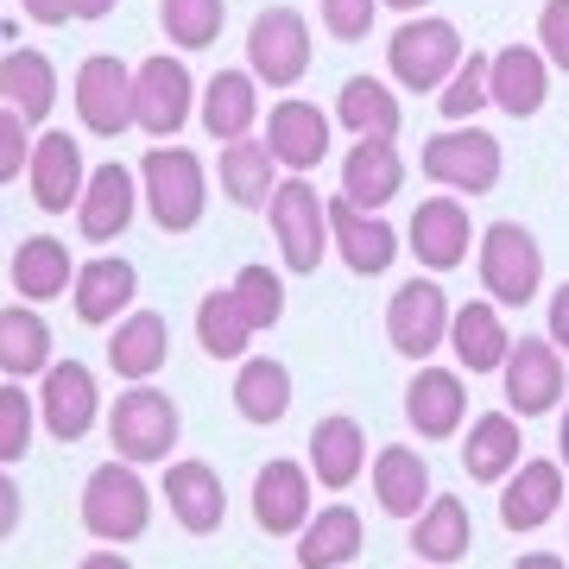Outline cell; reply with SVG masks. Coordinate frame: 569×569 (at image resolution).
I'll use <instances>...</instances> for the list:
<instances>
[{
  "mask_svg": "<svg viewBox=\"0 0 569 569\" xmlns=\"http://www.w3.org/2000/svg\"><path fill=\"white\" fill-rule=\"evenodd\" d=\"M140 190H146L152 228H164V234H190V228L203 222V209H209L203 159H197L190 146H171V140H159L140 159Z\"/></svg>",
  "mask_w": 569,
  "mask_h": 569,
  "instance_id": "1",
  "label": "cell"
},
{
  "mask_svg": "<svg viewBox=\"0 0 569 569\" xmlns=\"http://www.w3.org/2000/svg\"><path fill=\"white\" fill-rule=\"evenodd\" d=\"M82 526L89 538H102V545H133L146 538L152 526V488L140 481V468L133 462H102L89 468V481H82Z\"/></svg>",
  "mask_w": 569,
  "mask_h": 569,
  "instance_id": "2",
  "label": "cell"
},
{
  "mask_svg": "<svg viewBox=\"0 0 569 569\" xmlns=\"http://www.w3.org/2000/svg\"><path fill=\"white\" fill-rule=\"evenodd\" d=\"M462 58H468L462 32L449 20H430V13H411V20L387 39V70H392L399 89H411V96H437V89L456 77Z\"/></svg>",
  "mask_w": 569,
  "mask_h": 569,
  "instance_id": "3",
  "label": "cell"
},
{
  "mask_svg": "<svg viewBox=\"0 0 569 569\" xmlns=\"http://www.w3.org/2000/svg\"><path fill=\"white\" fill-rule=\"evenodd\" d=\"M108 443H114V456L133 462V468L164 462V456L178 449V399L159 392L152 380H133V387L108 406Z\"/></svg>",
  "mask_w": 569,
  "mask_h": 569,
  "instance_id": "4",
  "label": "cell"
},
{
  "mask_svg": "<svg viewBox=\"0 0 569 569\" xmlns=\"http://www.w3.org/2000/svg\"><path fill=\"white\" fill-rule=\"evenodd\" d=\"M475 266H481V291H488L500 310L531 305L538 284H545V247H538V234H531L526 222H493L488 234H481Z\"/></svg>",
  "mask_w": 569,
  "mask_h": 569,
  "instance_id": "5",
  "label": "cell"
},
{
  "mask_svg": "<svg viewBox=\"0 0 569 569\" xmlns=\"http://www.w3.org/2000/svg\"><path fill=\"white\" fill-rule=\"evenodd\" d=\"M266 222H272V241H279L284 266L310 279L329 253V197H317L310 178H284L266 203Z\"/></svg>",
  "mask_w": 569,
  "mask_h": 569,
  "instance_id": "6",
  "label": "cell"
},
{
  "mask_svg": "<svg viewBox=\"0 0 569 569\" xmlns=\"http://www.w3.org/2000/svg\"><path fill=\"white\" fill-rule=\"evenodd\" d=\"M425 178L437 190H456V197H488L507 159H500V140L481 133V127H443V133H430L425 140Z\"/></svg>",
  "mask_w": 569,
  "mask_h": 569,
  "instance_id": "7",
  "label": "cell"
},
{
  "mask_svg": "<svg viewBox=\"0 0 569 569\" xmlns=\"http://www.w3.org/2000/svg\"><path fill=\"white\" fill-rule=\"evenodd\" d=\"M247 70L260 77V89H298L310 77V20L298 7H266L247 26Z\"/></svg>",
  "mask_w": 569,
  "mask_h": 569,
  "instance_id": "8",
  "label": "cell"
},
{
  "mask_svg": "<svg viewBox=\"0 0 569 569\" xmlns=\"http://www.w3.org/2000/svg\"><path fill=\"white\" fill-rule=\"evenodd\" d=\"M190 108H203V89L190 82V63L178 51H152V58L133 70V114H140V133L152 140H171Z\"/></svg>",
  "mask_w": 569,
  "mask_h": 569,
  "instance_id": "9",
  "label": "cell"
},
{
  "mask_svg": "<svg viewBox=\"0 0 569 569\" xmlns=\"http://www.w3.org/2000/svg\"><path fill=\"white\" fill-rule=\"evenodd\" d=\"M70 108H77V121L89 127L96 140H121L127 127H140V114H133V63L108 58V51L82 58Z\"/></svg>",
  "mask_w": 569,
  "mask_h": 569,
  "instance_id": "10",
  "label": "cell"
},
{
  "mask_svg": "<svg viewBox=\"0 0 569 569\" xmlns=\"http://www.w3.org/2000/svg\"><path fill=\"white\" fill-rule=\"evenodd\" d=\"M500 387H507V411L512 418H545L550 406H563L569 373H563V348L550 336H512V355L500 367Z\"/></svg>",
  "mask_w": 569,
  "mask_h": 569,
  "instance_id": "11",
  "label": "cell"
},
{
  "mask_svg": "<svg viewBox=\"0 0 569 569\" xmlns=\"http://www.w3.org/2000/svg\"><path fill=\"white\" fill-rule=\"evenodd\" d=\"M449 317H456V310H449L437 272L406 279L399 291H392V305H387V342H392V355H406V361H430V355L443 348V336H449Z\"/></svg>",
  "mask_w": 569,
  "mask_h": 569,
  "instance_id": "12",
  "label": "cell"
},
{
  "mask_svg": "<svg viewBox=\"0 0 569 569\" xmlns=\"http://www.w3.org/2000/svg\"><path fill=\"white\" fill-rule=\"evenodd\" d=\"M102 418V387L82 361H51L39 380V425L58 443H82Z\"/></svg>",
  "mask_w": 569,
  "mask_h": 569,
  "instance_id": "13",
  "label": "cell"
},
{
  "mask_svg": "<svg viewBox=\"0 0 569 569\" xmlns=\"http://www.w3.org/2000/svg\"><path fill=\"white\" fill-rule=\"evenodd\" d=\"M406 253L425 272H456V266L475 253V222H468V203L456 197H430V203L411 209V228H406Z\"/></svg>",
  "mask_w": 569,
  "mask_h": 569,
  "instance_id": "14",
  "label": "cell"
},
{
  "mask_svg": "<svg viewBox=\"0 0 569 569\" xmlns=\"http://www.w3.org/2000/svg\"><path fill=\"white\" fill-rule=\"evenodd\" d=\"M310 468H298L291 456H272V462H260V475H253V526L266 531V538H298V531L310 526Z\"/></svg>",
  "mask_w": 569,
  "mask_h": 569,
  "instance_id": "15",
  "label": "cell"
},
{
  "mask_svg": "<svg viewBox=\"0 0 569 569\" xmlns=\"http://www.w3.org/2000/svg\"><path fill=\"white\" fill-rule=\"evenodd\" d=\"M133 209H140V183H133V171H127L121 159H108V164H96V171H89V183H82L77 234L89 247L121 241L127 228H133Z\"/></svg>",
  "mask_w": 569,
  "mask_h": 569,
  "instance_id": "16",
  "label": "cell"
},
{
  "mask_svg": "<svg viewBox=\"0 0 569 569\" xmlns=\"http://www.w3.org/2000/svg\"><path fill=\"white\" fill-rule=\"evenodd\" d=\"M329 241L342 247V266L355 279H380L399 260V234L380 209H361L348 197H329Z\"/></svg>",
  "mask_w": 569,
  "mask_h": 569,
  "instance_id": "17",
  "label": "cell"
},
{
  "mask_svg": "<svg viewBox=\"0 0 569 569\" xmlns=\"http://www.w3.org/2000/svg\"><path fill=\"white\" fill-rule=\"evenodd\" d=\"M164 507H171V519H178L190 538H209V531H222L228 519V488L222 475L203 462V456H178V462L164 468Z\"/></svg>",
  "mask_w": 569,
  "mask_h": 569,
  "instance_id": "18",
  "label": "cell"
},
{
  "mask_svg": "<svg viewBox=\"0 0 569 569\" xmlns=\"http://www.w3.org/2000/svg\"><path fill=\"white\" fill-rule=\"evenodd\" d=\"M329 127H336V114H323L317 102H272V114H266V146L284 164V178H310L329 159Z\"/></svg>",
  "mask_w": 569,
  "mask_h": 569,
  "instance_id": "19",
  "label": "cell"
},
{
  "mask_svg": "<svg viewBox=\"0 0 569 569\" xmlns=\"http://www.w3.org/2000/svg\"><path fill=\"white\" fill-rule=\"evenodd\" d=\"M406 425L418 430L425 443H449V437L468 425L462 373H449V367H418L411 387H406Z\"/></svg>",
  "mask_w": 569,
  "mask_h": 569,
  "instance_id": "20",
  "label": "cell"
},
{
  "mask_svg": "<svg viewBox=\"0 0 569 569\" xmlns=\"http://www.w3.org/2000/svg\"><path fill=\"white\" fill-rule=\"evenodd\" d=\"M305 456H310L317 488H329V493H348V488L367 475V468H373V456H367V430H361V418H348V411H336V418H317Z\"/></svg>",
  "mask_w": 569,
  "mask_h": 569,
  "instance_id": "21",
  "label": "cell"
},
{
  "mask_svg": "<svg viewBox=\"0 0 569 569\" xmlns=\"http://www.w3.org/2000/svg\"><path fill=\"white\" fill-rule=\"evenodd\" d=\"M133 298H140V272H133V260L102 253V260L77 266V284H70V310H77V323H89V329L121 323Z\"/></svg>",
  "mask_w": 569,
  "mask_h": 569,
  "instance_id": "22",
  "label": "cell"
},
{
  "mask_svg": "<svg viewBox=\"0 0 569 569\" xmlns=\"http://www.w3.org/2000/svg\"><path fill=\"white\" fill-rule=\"evenodd\" d=\"M26 183H32V203H39L44 216L77 209V203H82V183H89L77 140H70V133H39V146H32V164H26Z\"/></svg>",
  "mask_w": 569,
  "mask_h": 569,
  "instance_id": "23",
  "label": "cell"
},
{
  "mask_svg": "<svg viewBox=\"0 0 569 569\" xmlns=\"http://www.w3.org/2000/svg\"><path fill=\"white\" fill-rule=\"evenodd\" d=\"M557 507H569L563 500V462H519L500 481V526L507 531H538Z\"/></svg>",
  "mask_w": 569,
  "mask_h": 569,
  "instance_id": "24",
  "label": "cell"
},
{
  "mask_svg": "<svg viewBox=\"0 0 569 569\" xmlns=\"http://www.w3.org/2000/svg\"><path fill=\"white\" fill-rule=\"evenodd\" d=\"M550 102V58L538 44H500L493 51V108L512 121H531Z\"/></svg>",
  "mask_w": 569,
  "mask_h": 569,
  "instance_id": "25",
  "label": "cell"
},
{
  "mask_svg": "<svg viewBox=\"0 0 569 569\" xmlns=\"http://www.w3.org/2000/svg\"><path fill=\"white\" fill-rule=\"evenodd\" d=\"M279 171H284V164L272 159L266 133L228 140L222 152H216V178H222V190H228V203H234V209H266V203H272V190L284 183Z\"/></svg>",
  "mask_w": 569,
  "mask_h": 569,
  "instance_id": "26",
  "label": "cell"
},
{
  "mask_svg": "<svg viewBox=\"0 0 569 569\" xmlns=\"http://www.w3.org/2000/svg\"><path fill=\"white\" fill-rule=\"evenodd\" d=\"M209 140H247L260 127V77L253 70H216L203 82V108H197Z\"/></svg>",
  "mask_w": 569,
  "mask_h": 569,
  "instance_id": "27",
  "label": "cell"
},
{
  "mask_svg": "<svg viewBox=\"0 0 569 569\" xmlns=\"http://www.w3.org/2000/svg\"><path fill=\"white\" fill-rule=\"evenodd\" d=\"M399 183H406V159H399V140L387 133H373V140H355L342 152V197L361 209H380L399 197Z\"/></svg>",
  "mask_w": 569,
  "mask_h": 569,
  "instance_id": "28",
  "label": "cell"
},
{
  "mask_svg": "<svg viewBox=\"0 0 569 569\" xmlns=\"http://www.w3.org/2000/svg\"><path fill=\"white\" fill-rule=\"evenodd\" d=\"M468 545H475V519H468V507L456 500V493H430V507L411 519V557L430 569H449L462 563Z\"/></svg>",
  "mask_w": 569,
  "mask_h": 569,
  "instance_id": "29",
  "label": "cell"
},
{
  "mask_svg": "<svg viewBox=\"0 0 569 569\" xmlns=\"http://www.w3.org/2000/svg\"><path fill=\"white\" fill-rule=\"evenodd\" d=\"M367 475H373V500L387 507V519H418L430 507V462L411 443H387Z\"/></svg>",
  "mask_w": 569,
  "mask_h": 569,
  "instance_id": "30",
  "label": "cell"
},
{
  "mask_svg": "<svg viewBox=\"0 0 569 569\" xmlns=\"http://www.w3.org/2000/svg\"><path fill=\"white\" fill-rule=\"evenodd\" d=\"M449 348H456L462 373H493V367H507L512 336H507V323H500V305H493V298L456 305V317H449Z\"/></svg>",
  "mask_w": 569,
  "mask_h": 569,
  "instance_id": "31",
  "label": "cell"
},
{
  "mask_svg": "<svg viewBox=\"0 0 569 569\" xmlns=\"http://www.w3.org/2000/svg\"><path fill=\"white\" fill-rule=\"evenodd\" d=\"M519 456H526V437H519L512 411H488V418H475L462 430V468H468V481H481V488L507 481L519 468Z\"/></svg>",
  "mask_w": 569,
  "mask_h": 569,
  "instance_id": "32",
  "label": "cell"
},
{
  "mask_svg": "<svg viewBox=\"0 0 569 569\" xmlns=\"http://www.w3.org/2000/svg\"><path fill=\"white\" fill-rule=\"evenodd\" d=\"M7 279H13V291H20L26 305H51V298H63L77 284V260H70V247L58 234H32V241H20Z\"/></svg>",
  "mask_w": 569,
  "mask_h": 569,
  "instance_id": "33",
  "label": "cell"
},
{
  "mask_svg": "<svg viewBox=\"0 0 569 569\" xmlns=\"http://www.w3.org/2000/svg\"><path fill=\"white\" fill-rule=\"evenodd\" d=\"M164 355H171V329H164L159 310H127L121 323H114V336H108V367L121 373L127 387L152 380L164 367Z\"/></svg>",
  "mask_w": 569,
  "mask_h": 569,
  "instance_id": "34",
  "label": "cell"
},
{
  "mask_svg": "<svg viewBox=\"0 0 569 569\" xmlns=\"http://www.w3.org/2000/svg\"><path fill=\"white\" fill-rule=\"evenodd\" d=\"M367 545V526L355 507H317L310 526L298 531V569H342Z\"/></svg>",
  "mask_w": 569,
  "mask_h": 569,
  "instance_id": "35",
  "label": "cell"
},
{
  "mask_svg": "<svg viewBox=\"0 0 569 569\" xmlns=\"http://www.w3.org/2000/svg\"><path fill=\"white\" fill-rule=\"evenodd\" d=\"M0 102L20 108L32 127H44V114L58 108V63L44 51H7L0 58Z\"/></svg>",
  "mask_w": 569,
  "mask_h": 569,
  "instance_id": "36",
  "label": "cell"
},
{
  "mask_svg": "<svg viewBox=\"0 0 569 569\" xmlns=\"http://www.w3.org/2000/svg\"><path fill=\"white\" fill-rule=\"evenodd\" d=\"M234 411H241L247 425H279L284 411H291V367L279 361V355H253V361H241V373H234Z\"/></svg>",
  "mask_w": 569,
  "mask_h": 569,
  "instance_id": "37",
  "label": "cell"
},
{
  "mask_svg": "<svg viewBox=\"0 0 569 569\" xmlns=\"http://www.w3.org/2000/svg\"><path fill=\"white\" fill-rule=\"evenodd\" d=\"M44 367H51V323L32 305H7L0 310V373L32 380Z\"/></svg>",
  "mask_w": 569,
  "mask_h": 569,
  "instance_id": "38",
  "label": "cell"
},
{
  "mask_svg": "<svg viewBox=\"0 0 569 569\" xmlns=\"http://www.w3.org/2000/svg\"><path fill=\"white\" fill-rule=\"evenodd\" d=\"M336 121H342V133H355V140H373V133H387V140H399V102H392V82L380 77H348L342 96H336Z\"/></svg>",
  "mask_w": 569,
  "mask_h": 569,
  "instance_id": "39",
  "label": "cell"
},
{
  "mask_svg": "<svg viewBox=\"0 0 569 569\" xmlns=\"http://www.w3.org/2000/svg\"><path fill=\"white\" fill-rule=\"evenodd\" d=\"M197 342H203V355H216V361H241L247 342H253V323L241 317V305H234V291H203V305H197Z\"/></svg>",
  "mask_w": 569,
  "mask_h": 569,
  "instance_id": "40",
  "label": "cell"
},
{
  "mask_svg": "<svg viewBox=\"0 0 569 569\" xmlns=\"http://www.w3.org/2000/svg\"><path fill=\"white\" fill-rule=\"evenodd\" d=\"M159 26L171 51H209L228 26V0H159Z\"/></svg>",
  "mask_w": 569,
  "mask_h": 569,
  "instance_id": "41",
  "label": "cell"
},
{
  "mask_svg": "<svg viewBox=\"0 0 569 569\" xmlns=\"http://www.w3.org/2000/svg\"><path fill=\"white\" fill-rule=\"evenodd\" d=\"M481 108H493V58H481V51H468L462 63H456V77L437 89V114L456 127H468Z\"/></svg>",
  "mask_w": 569,
  "mask_h": 569,
  "instance_id": "42",
  "label": "cell"
},
{
  "mask_svg": "<svg viewBox=\"0 0 569 569\" xmlns=\"http://www.w3.org/2000/svg\"><path fill=\"white\" fill-rule=\"evenodd\" d=\"M228 291H234L241 317L253 323V336H260V329H279V323H284V279L272 272V266H241Z\"/></svg>",
  "mask_w": 569,
  "mask_h": 569,
  "instance_id": "43",
  "label": "cell"
},
{
  "mask_svg": "<svg viewBox=\"0 0 569 569\" xmlns=\"http://www.w3.org/2000/svg\"><path fill=\"white\" fill-rule=\"evenodd\" d=\"M32 430H39V406L20 392V380L0 387V468H13L32 449Z\"/></svg>",
  "mask_w": 569,
  "mask_h": 569,
  "instance_id": "44",
  "label": "cell"
},
{
  "mask_svg": "<svg viewBox=\"0 0 569 569\" xmlns=\"http://www.w3.org/2000/svg\"><path fill=\"white\" fill-rule=\"evenodd\" d=\"M317 13H323V32L342 44H361L380 20V0H317Z\"/></svg>",
  "mask_w": 569,
  "mask_h": 569,
  "instance_id": "45",
  "label": "cell"
},
{
  "mask_svg": "<svg viewBox=\"0 0 569 569\" xmlns=\"http://www.w3.org/2000/svg\"><path fill=\"white\" fill-rule=\"evenodd\" d=\"M26 164H32V121L0 102V183L26 178Z\"/></svg>",
  "mask_w": 569,
  "mask_h": 569,
  "instance_id": "46",
  "label": "cell"
},
{
  "mask_svg": "<svg viewBox=\"0 0 569 569\" xmlns=\"http://www.w3.org/2000/svg\"><path fill=\"white\" fill-rule=\"evenodd\" d=\"M538 51L550 58V70H569V0H545V13H538Z\"/></svg>",
  "mask_w": 569,
  "mask_h": 569,
  "instance_id": "47",
  "label": "cell"
},
{
  "mask_svg": "<svg viewBox=\"0 0 569 569\" xmlns=\"http://www.w3.org/2000/svg\"><path fill=\"white\" fill-rule=\"evenodd\" d=\"M20 519H26V493H20V481L0 468V538H13V531H20Z\"/></svg>",
  "mask_w": 569,
  "mask_h": 569,
  "instance_id": "48",
  "label": "cell"
},
{
  "mask_svg": "<svg viewBox=\"0 0 569 569\" xmlns=\"http://www.w3.org/2000/svg\"><path fill=\"white\" fill-rule=\"evenodd\" d=\"M545 336H550V342H557V348H563V355H569V279L557 284V291H550V310H545Z\"/></svg>",
  "mask_w": 569,
  "mask_h": 569,
  "instance_id": "49",
  "label": "cell"
},
{
  "mask_svg": "<svg viewBox=\"0 0 569 569\" xmlns=\"http://www.w3.org/2000/svg\"><path fill=\"white\" fill-rule=\"evenodd\" d=\"M20 7H26L32 26H70L77 20V0H20Z\"/></svg>",
  "mask_w": 569,
  "mask_h": 569,
  "instance_id": "50",
  "label": "cell"
},
{
  "mask_svg": "<svg viewBox=\"0 0 569 569\" xmlns=\"http://www.w3.org/2000/svg\"><path fill=\"white\" fill-rule=\"evenodd\" d=\"M512 569H563V557H550V550H519Z\"/></svg>",
  "mask_w": 569,
  "mask_h": 569,
  "instance_id": "51",
  "label": "cell"
},
{
  "mask_svg": "<svg viewBox=\"0 0 569 569\" xmlns=\"http://www.w3.org/2000/svg\"><path fill=\"white\" fill-rule=\"evenodd\" d=\"M77 569H133L127 557H114V550H96V557H82Z\"/></svg>",
  "mask_w": 569,
  "mask_h": 569,
  "instance_id": "52",
  "label": "cell"
},
{
  "mask_svg": "<svg viewBox=\"0 0 569 569\" xmlns=\"http://www.w3.org/2000/svg\"><path fill=\"white\" fill-rule=\"evenodd\" d=\"M114 13V0H77V20H108Z\"/></svg>",
  "mask_w": 569,
  "mask_h": 569,
  "instance_id": "53",
  "label": "cell"
},
{
  "mask_svg": "<svg viewBox=\"0 0 569 569\" xmlns=\"http://www.w3.org/2000/svg\"><path fill=\"white\" fill-rule=\"evenodd\" d=\"M557 462L569 468V406H563V425H557Z\"/></svg>",
  "mask_w": 569,
  "mask_h": 569,
  "instance_id": "54",
  "label": "cell"
},
{
  "mask_svg": "<svg viewBox=\"0 0 569 569\" xmlns=\"http://www.w3.org/2000/svg\"><path fill=\"white\" fill-rule=\"evenodd\" d=\"M380 7H392V13H425L430 0H380Z\"/></svg>",
  "mask_w": 569,
  "mask_h": 569,
  "instance_id": "55",
  "label": "cell"
},
{
  "mask_svg": "<svg viewBox=\"0 0 569 569\" xmlns=\"http://www.w3.org/2000/svg\"><path fill=\"white\" fill-rule=\"evenodd\" d=\"M418 569H430V563H418Z\"/></svg>",
  "mask_w": 569,
  "mask_h": 569,
  "instance_id": "56",
  "label": "cell"
}]
</instances>
